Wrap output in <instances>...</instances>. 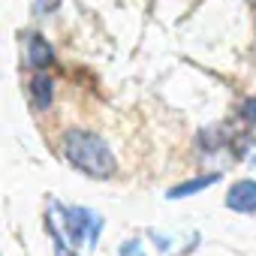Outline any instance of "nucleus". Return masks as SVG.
I'll return each instance as SVG.
<instances>
[{
	"mask_svg": "<svg viewBox=\"0 0 256 256\" xmlns=\"http://www.w3.org/2000/svg\"><path fill=\"white\" fill-rule=\"evenodd\" d=\"M28 94H30V102H34V108H36V112H46V108L52 106V100H54V84H52L48 72H36V76L30 78V88H28Z\"/></svg>",
	"mask_w": 256,
	"mask_h": 256,
	"instance_id": "nucleus-5",
	"label": "nucleus"
},
{
	"mask_svg": "<svg viewBox=\"0 0 256 256\" xmlns=\"http://www.w3.org/2000/svg\"><path fill=\"white\" fill-rule=\"evenodd\" d=\"M64 157L72 169L84 172L88 178H112L118 169V160L106 139L88 130H70L64 136Z\"/></svg>",
	"mask_w": 256,
	"mask_h": 256,
	"instance_id": "nucleus-1",
	"label": "nucleus"
},
{
	"mask_svg": "<svg viewBox=\"0 0 256 256\" xmlns=\"http://www.w3.org/2000/svg\"><path fill=\"white\" fill-rule=\"evenodd\" d=\"M214 181H220V175H217V172H211V175H199V178H193V181H184V184L172 187L166 196H169V199H184V196H193V193H202V190H208Z\"/></svg>",
	"mask_w": 256,
	"mask_h": 256,
	"instance_id": "nucleus-6",
	"label": "nucleus"
},
{
	"mask_svg": "<svg viewBox=\"0 0 256 256\" xmlns=\"http://www.w3.org/2000/svg\"><path fill=\"white\" fill-rule=\"evenodd\" d=\"M118 256H148V253H145V247H142L139 238H130V241H124L118 247Z\"/></svg>",
	"mask_w": 256,
	"mask_h": 256,
	"instance_id": "nucleus-7",
	"label": "nucleus"
},
{
	"mask_svg": "<svg viewBox=\"0 0 256 256\" xmlns=\"http://www.w3.org/2000/svg\"><path fill=\"white\" fill-rule=\"evenodd\" d=\"M54 64V52H52V46L40 36V34H30L28 36V66H34V70H46V66H52Z\"/></svg>",
	"mask_w": 256,
	"mask_h": 256,
	"instance_id": "nucleus-4",
	"label": "nucleus"
},
{
	"mask_svg": "<svg viewBox=\"0 0 256 256\" xmlns=\"http://www.w3.org/2000/svg\"><path fill=\"white\" fill-rule=\"evenodd\" d=\"M60 220H64V232L72 247H88V250L96 247L100 229H102L100 214H94L90 208H82V205H66V208H60Z\"/></svg>",
	"mask_w": 256,
	"mask_h": 256,
	"instance_id": "nucleus-2",
	"label": "nucleus"
},
{
	"mask_svg": "<svg viewBox=\"0 0 256 256\" xmlns=\"http://www.w3.org/2000/svg\"><path fill=\"white\" fill-rule=\"evenodd\" d=\"M48 232H52V241H54V256H76V253L66 247V241L60 238V232L54 229V223H48Z\"/></svg>",
	"mask_w": 256,
	"mask_h": 256,
	"instance_id": "nucleus-9",
	"label": "nucleus"
},
{
	"mask_svg": "<svg viewBox=\"0 0 256 256\" xmlns=\"http://www.w3.org/2000/svg\"><path fill=\"white\" fill-rule=\"evenodd\" d=\"M226 208L235 214H253L256 211V181L247 178V181L232 184L226 193Z\"/></svg>",
	"mask_w": 256,
	"mask_h": 256,
	"instance_id": "nucleus-3",
	"label": "nucleus"
},
{
	"mask_svg": "<svg viewBox=\"0 0 256 256\" xmlns=\"http://www.w3.org/2000/svg\"><path fill=\"white\" fill-rule=\"evenodd\" d=\"M241 114H244L247 120H256V100H247L244 108H241Z\"/></svg>",
	"mask_w": 256,
	"mask_h": 256,
	"instance_id": "nucleus-11",
	"label": "nucleus"
},
{
	"mask_svg": "<svg viewBox=\"0 0 256 256\" xmlns=\"http://www.w3.org/2000/svg\"><path fill=\"white\" fill-rule=\"evenodd\" d=\"M58 4H60V0H36V12H40V16H46V12H52Z\"/></svg>",
	"mask_w": 256,
	"mask_h": 256,
	"instance_id": "nucleus-10",
	"label": "nucleus"
},
{
	"mask_svg": "<svg viewBox=\"0 0 256 256\" xmlns=\"http://www.w3.org/2000/svg\"><path fill=\"white\" fill-rule=\"evenodd\" d=\"M238 154L247 157V163H256V136H247L238 142Z\"/></svg>",
	"mask_w": 256,
	"mask_h": 256,
	"instance_id": "nucleus-8",
	"label": "nucleus"
}]
</instances>
